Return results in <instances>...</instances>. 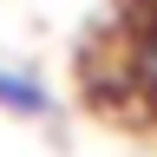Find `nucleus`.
<instances>
[{"mask_svg": "<svg viewBox=\"0 0 157 157\" xmlns=\"http://www.w3.org/2000/svg\"><path fill=\"white\" fill-rule=\"evenodd\" d=\"M118 85H124L131 98H144V105H157V0H144L124 33V72H118Z\"/></svg>", "mask_w": 157, "mask_h": 157, "instance_id": "obj_1", "label": "nucleus"}, {"mask_svg": "<svg viewBox=\"0 0 157 157\" xmlns=\"http://www.w3.org/2000/svg\"><path fill=\"white\" fill-rule=\"evenodd\" d=\"M0 111H13V118H52V98H46V85H39L33 72L0 66Z\"/></svg>", "mask_w": 157, "mask_h": 157, "instance_id": "obj_2", "label": "nucleus"}]
</instances>
